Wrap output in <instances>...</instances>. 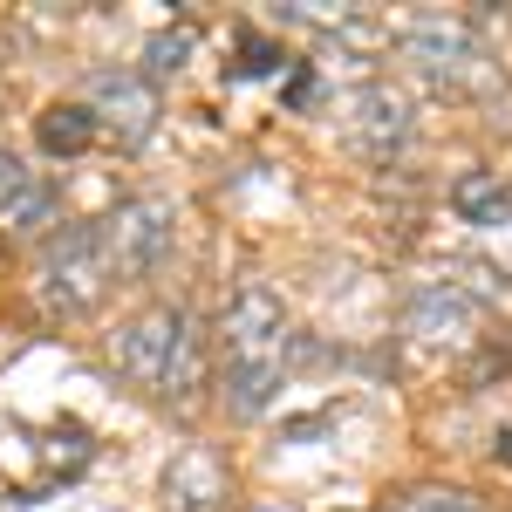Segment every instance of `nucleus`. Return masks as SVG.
Masks as SVG:
<instances>
[{"label":"nucleus","mask_w":512,"mask_h":512,"mask_svg":"<svg viewBox=\"0 0 512 512\" xmlns=\"http://www.w3.org/2000/svg\"><path fill=\"white\" fill-rule=\"evenodd\" d=\"M287 355H294V328L274 287H239L219 315V369H226V410L239 424H253L287 383Z\"/></svg>","instance_id":"obj_1"},{"label":"nucleus","mask_w":512,"mask_h":512,"mask_svg":"<svg viewBox=\"0 0 512 512\" xmlns=\"http://www.w3.org/2000/svg\"><path fill=\"white\" fill-rule=\"evenodd\" d=\"M110 362L123 369V383H137L144 396H164V403H185L198 390V328L192 315L178 308H137V315L117 321L110 335Z\"/></svg>","instance_id":"obj_2"},{"label":"nucleus","mask_w":512,"mask_h":512,"mask_svg":"<svg viewBox=\"0 0 512 512\" xmlns=\"http://www.w3.org/2000/svg\"><path fill=\"white\" fill-rule=\"evenodd\" d=\"M41 301L55 308V315H82V308H96V294L110 287V260H103V233L96 226H55L48 246H41Z\"/></svg>","instance_id":"obj_3"},{"label":"nucleus","mask_w":512,"mask_h":512,"mask_svg":"<svg viewBox=\"0 0 512 512\" xmlns=\"http://www.w3.org/2000/svg\"><path fill=\"white\" fill-rule=\"evenodd\" d=\"M403 55H410V69L431 89H472V82H485V41L472 35V21H451V14L410 21L403 28Z\"/></svg>","instance_id":"obj_4"},{"label":"nucleus","mask_w":512,"mask_h":512,"mask_svg":"<svg viewBox=\"0 0 512 512\" xmlns=\"http://www.w3.org/2000/svg\"><path fill=\"white\" fill-rule=\"evenodd\" d=\"M103 260H110V280H144L171 260V205L158 198H130L117 205L103 226Z\"/></svg>","instance_id":"obj_5"},{"label":"nucleus","mask_w":512,"mask_h":512,"mask_svg":"<svg viewBox=\"0 0 512 512\" xmlns=\"http://www.w3.org/2000/svg\"><path fill=\"white\" fill-rule=\"evenodd\" d=\"M89 117L103 130H117L130 151H144L158 130V89L130 69H103V76H89Z\"/></svg>","instance_id":"obj_6"},{"label":"nucleus","mask_w":512,"mask_h":512,"mask_svg":"<svg viewBox=\"0 0 512 512\" xmlns=\"http://www.w3.org/2000/svg\"><path fill=\"white\" fill-rule=\"evenodd\" d=\"M472 321H478L472 287H458V280H424V287L410 294V308H403V335L424 342V349H451V342L472 335Z\"/></svg>","instance_id":"obj_7"},{"label":"nucleus","mask_w":512,"mask_h":512,"mask_svg":"<svg viewBox=\"0 0 512 512\" xmlns=\"http://www.w3.org/2000/svg\"><path fill=\"white\" fill-rule=\"evenodd\" d=\"M410 123H417V110H410V96L396 82H362L349 96V137H355V151H369V158L403 151L410 144Z\"/></svg>","instance_id":"obj_8"},{"label":"nucleus","mask_w":512,"mask_h":512,"mask_svg":"<svg viewBox=\"0 0 512 512\" xmlns=\"http://www.w3.org/2000/svg\"><path fill=\"white\" fill-rule=\"evenodd\" d=\"M164 512H219L226 506V458L205 451V444H185L158 478Z\"/></svg>","instance_id":"obj_9"},{"label":"nucleus","mask_w":512,"mask_h":512,"mask_svg":"<svg viewBox=\"0 0 512 512\" xmlns=\"http://www.w3.org/2000/svg\"><path fill=\"white\" fill-rule=\"evenodd\" d=\"M0 226L7 233H48L55 226V185L28 171L14 151H0Z\"/></svg>","instance_id":"obj_10"},{"label":"nucleus","mask_w":512,"mask_h":512,"mask_svg":"<svg viewBox=\"0 0 512 512\" xmlns=\"http://www.w3.org/2000/svg\"><path fill=\"white\" fill-rule=\"evenodd\" d=\"M96 130L103 123L89 117V103H55V110L35 117V144H41V158H82L96 144Z\"/></svg>","instance_id":"obj_11"},{"label":"nucleus","mask_w":512,"mask_h":512,"mask_svg":"<svg viewBox=\"0 0 512 512\" xmlns=\"http://www.w3.org/2000/svg\"><path fill=\"white\" fill-rule=\"evenodd\" d=\"M451 205H458L465 226H512V185L499 171H465L451 185Z\"/></svg>","instance_id":"obj_12"},{"label":"nucleus","mask_w":512,"mask_h":512,"mask_svg":"<svg viewBox=\"0 0 512 512\" xmlns=\"http://www.w3.org/2000/svg\"><path fill=\"white\" fill-rule=\"evenodd\" d=\"M192 48H198V35H192V28H158V35L144 41V69H137V76H144V82L178 76V69L192 62Z\"/></svg>","instance_id":"obj_13"},{"label":"nucleus","mask_w":512,"mask_h":512,"mask_svg":"<svg viewBox=\"0 0 512 512\" xmlns=\"http://www.w3.org/2000/svg\"><path fill=\"white\" fill-rule=\"evenodd\" d=\"M89 458H96V444H89V431H76V424H62V431L41 437V465H48L55 485H62V478H76Z\"/></svg>","instance_id":"obj_14"},{"label":"nucleus","mask_w":512,"mask_h":512,"mask_svg":"<svg viewBox=\"0 0 512 512\" xmlns=\"http://www.w3.org/2000/svg\"><path fill=\"white\" fill-rule=\"evenodd\" d=\"M390 512H485L478 499H465V492H444V485H424V492H403Z\"/></svg>","instance_id":"obj_15"},{"label":"nucleus","mask_w":512,"mask_h":512,"mask_svg":"<svg viewBox=\"0 0 512 512\" xmlns=\"http://www.w3.org/2000/svg\"><path fill=\"white\" fill-rule=\"evenodd\" d=\"M287 62H280V48L267 35H239V62H233V76H280Z\"/></svg>","instance_id":"obj_16"},{"label":"nucleus","mask_w":512,"mask_h":512,"mask_svg":"<svg viewBox=\"0 0 512 512\" xmlns=\"http://www.w3.org/2000/svg\"><path fill=\"white\" fill-rule=\"evenodd\" d=\"M287 96H294V103H315L321 82H315V76H294V89H287Z\"/></svg>","instance_id":"obj_17"},{"label":"nucleus","mask_w":512,"mask_h":512,"mask_svg":"<svg viewBox=\"0 0 512 512\" xmlns=\"http://www.w3.org/2000/svg\"><path fill=\"white\" fill-rule=\"evenodd\" d=\"M499 465H512V431H506V437H499Z\"/></svg>","instance_id":"obj_18"},{"label":"nucleus","mask_w":512,"mask_h":512,"mask_svg":"<svg viewBox=\"0 0 512 512\" xmlns=\"http://www.w3.org/2000/svg\"><path fill=\"white\" fill-rule=\"evenodd\" d=\"M260 512H274V506H260Z\"/></svg>","instance_id":"obj_19"}]
</instances>
